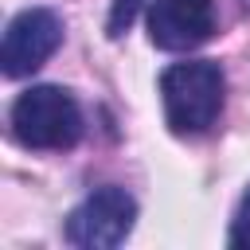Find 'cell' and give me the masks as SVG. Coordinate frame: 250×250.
<instances>
[{"instance_id":"1","label":"cell","mask_w":250,"mask_h":250,"mask_svg":"<svg viewBox=\"0 0 250 250\" xmlns=\"http://www.w3.org/2000/svg\"><path fill=\"white\" fill-rule=\"evenodd\" d=\"M223 66L211 59L195 62H172L160 74V98H164V117L176 137H199L207 133L219 113H223Z\"/></svg>"},{"instance_id":"2","label":"cell","mask_w":250,"mask_h":250,"mask_svg":"<svg viewBox=\"0 0 250 250\" xmlns=\"http://www.w3.org/2000/svg\"><path fill=\"white\" fill-rule=\"evenodd\" d=\"M12 137L23 148H70L82 137V109L62 86H31L12 102Z\"/></svg>"},{"instance_id":"3","label":"cell","mask_w":250,"mask_h":250,"mask_svg":"<svg viewBox=\"0 0 250 250\" xmlns=\"http://www.w3.org/2000/svg\"><path fill=\"white\" fill-rule=\"evenodd\" d=\"M137 223V199L125 188H98L90 191L66 219V238L86 250H109L121 246L133 234Z\"/></svg>"},{"instance_id":"4","label":"cell","mask_w":250,"mask_h":250,"mask_svg":"<svg viewBox=\"0 0 250 250\" xmlns=\"http://www.w3.org/2000/svg\"><path fill=\"white\" fill-rule=\"evenodd\" d=\"M62 43V23L55 12L47 8H27L20 12L8 31H4V43H0V66L8 78H23L31 70H39Z\"/></svg>"},{"instance_id":"5","label":"cell","mask_w":250,"mask_h":250,"mask_svg":"<svg viewBox=\"0 0 250 250\" xmlns=\"http://www.w3.org/2000/svg\"><path fill=\"white\" fill-rule=\"evenodd\" d=\"M215 35L211 0H152L148 4V39L160 51H195Z\"/></svg>"},{"instance_id":"6","label":"cell","mask_w":250,"mask_h":250,"mask_svg":"<svg viewBox=\"0 0 250 250\" xmlns=\"http://www.w3.org/2000/svg\"><path fill=\"white\" fill-rule=\"evenodd\" d=\"M230 246L250 250V191L242 195V203H238V211H234V223H230Z\"/></svg>"},{"instance_id":"7","label":"cell","mask_w":250,"mask_h":250,"mask_svg":"<svg viewBox=\"0 0 250 250\" xmlns=\"http://www.w3.org/2000/svg\"><path fill=\"white\" fill-rule=\"evenodd\" d=\"M141 4H145V0H113V12H109V35H113V39L133 23V16H137Z\"/></svg>"}]
</instances>
